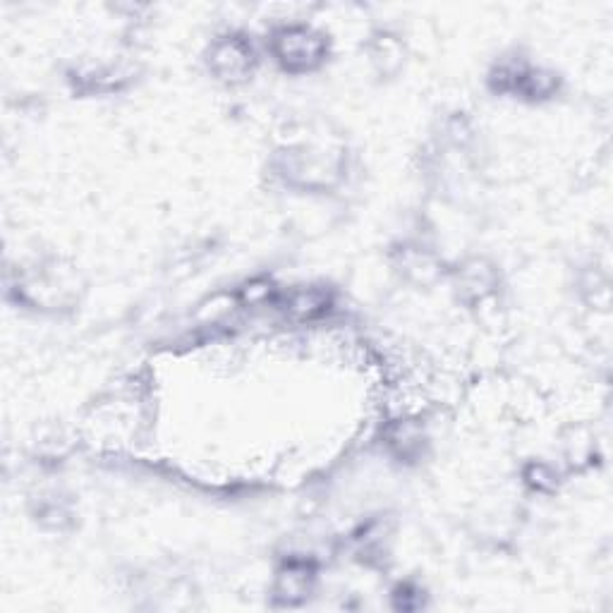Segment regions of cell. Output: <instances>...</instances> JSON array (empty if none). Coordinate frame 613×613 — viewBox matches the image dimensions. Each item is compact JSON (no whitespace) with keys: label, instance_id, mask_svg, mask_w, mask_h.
Listing matches in <instances>:
<instances>
[{"label":"cell","instance_id":"obj_1","mask_svg":"<svg viewBox=\"0 0 613 613\" xmlns=\"http://www.w3.org/2000/svg\"><path fill=\"white\" fill-rule=\"evenodd\" d=\"M278 56L285 65L297 70L312 68L321 58V41L307 29H290L278 36Z\"/></svg>","mask_w":613,"mask_h":613},{"label":"cell","instance_id":"obj_2","mask_svg":"<svg viewBox=\"0 0 613 613\" xmlns=\"http://www.w3.org/2000/svg\"><path fill=\"white\" fill-rule=\"evenodd\" d=\"M250 58L252 53L238 44V41H226V44L216 48L211 60H214V70L218 75H223L226 80H235V77H240L242 72L250 68Z\"/></svg>","mask_w":613,"mask_h":613}]
</instances>
